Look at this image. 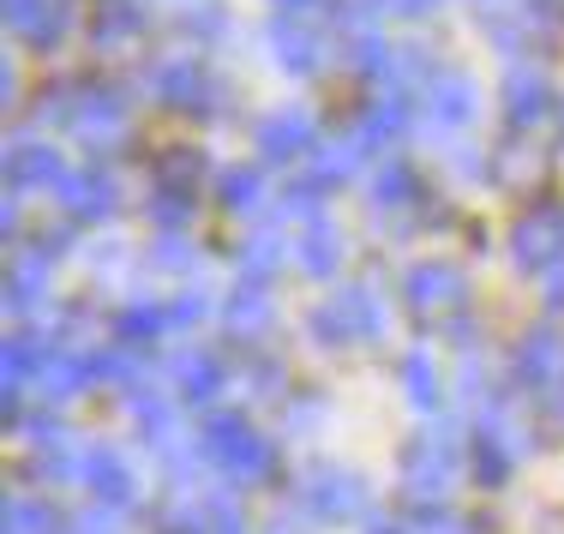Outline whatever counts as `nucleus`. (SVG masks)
Listing matches in <instances>:
<instances>
[{
  "mask_svg": "<svg viewBox=\"0 0 564 534\" xmlns=\"http://www.w3.org/2000/svg\"><path fill=\"white\" fill-rule=\"evenodd\" d=\"M492 175H499L505 186H529L546 175V156L529 151V144H499V163H492Z\"/></svg>",
  "mask_w": 564,
  "mask_h": 534,
  "instance_id": "33",
  "label": "nucleus"
},
{
  "mask_svg": "<svg viewBox=\"0 0 564 534\" xmlns=\"http://www.w3.org/2000/svg\"><path fill=\"white\" fill-rule=\"evenodd\" d=\"M546 115H553V85H546V73H541V66H510V78H505V120H510V132H534Z\"/></svg>",
  "mask_w": 564,
  "mask_h": 534,
  "instance_id": "15",
  "label": "nucleus"
},
{
  "mask_svg": "<svg viewBox=\"0 0 564 534\" xmlns=\"http://www.w3.org/2000/svg\"><path fill=\"white\" fill-rule=\"evenodd\" d=\"M132 421H139V438H151V445H174V403L169 396H156L151 384L144 391H132Z\"/></svg>",
  "mask_w": 564,
  "mask_h": 534,
  "instance_id": "31",
  "label": "nucleus"
},
{
  "mask_svg": "<svg viewBox=\"0 0 564 534\" xmlns=\"http://www.w3.org/2000/svg\"><path fill=\"white\" fill-rule=\"evenodd\" d=\"M271 534H313V528H306L301 511H276V516H271Z\"/></svg>",
  "mask_w": 564,
  "mask_h": 534,
  "instance_id": "48",
  "label": "nucleus"
},
{
  "mask_svg": "<svg viewBox=\"0 0 564 534\" xmlns=\"http://www.w3.org/2000/svg\"><path fill=\"white\" fill-rule=\"evenodd\" d=\"M276 7H282V12H313L318 0H276Z\"/></svg>",
  "mask_w": 564,
  "mask_h": 534,
  "instance_id": "52",
  "label": "nucleus"
},
{
  "mask_svg": "<svg viewBox=\"0 0 564 534\" xmlns=\"http://www.w3.org/2000/svg\"><path fill=\"white\" fill-rule=\"evenodd\" d=\"M205 313H210V301L198 295V288H186V295L169 306V325H198V318H205Z\"/></svg>",
  "mask_w": 564,
  "mask_h": 534,
  "instance_id": "42",
  "label": "nucleus"
},
{
  "mask_svg": "<svg viewBox=\"0 0 564 534\" xmlns=\"http://www.w3.org/2000/svg\"><path fill=\"white\" fill-rule=\"evenodd\" d=\"M12 97H19V66L0 61V102H12Z\"/></svg>",
  "mask_w": 564,
  "mask_h": 534,
  "instance_id": "49",
  "label": "nucleus"
},
{
  "mask_svg": "<svg viewBox=\"0 0 564 534\" xmlns=\"http://www.w3.org/2000/svg\"><path fill=\"white\" fill-rule=\"evenodd\" d=\"M306 325H313V337L325 342V349H348V342H384L391 313H384V301L372 295L367 283H348L330 301H318Z\"/></svg>",
  "mask_w": 564,
  "mask_h": 534,
  "instance_id": "1",
  "label": "nucleus"
},
{
  "mask_svg": "<svg viewBox=\"0 0 564 534\" xmlns=\"http://www.w3.org/2000/svg\"><path fill=\"white\" fill-rule=\"evenodd\" d=\"M367 534H409V528H402V523H372Z\"/></svg>",
  "mask_w": 564,
  "mask_h": 534,
  "instance_id": "53",
  "label": "nucleus"
},
{
  "mask_svg": "<svg viewBox=\"0 0 564 534\" xmlns=\"http://www.w3.org/2000/svg\"><path fill=\"white\" fill-rule=\"evenodd\" d=\"M306 511L318 516V523H348V516L367 511V480H360L355 469H313L306 475Z\"/></svg>",
  "mask_w": 564,
  "mask_h": 534,
  "instance_id": "11",
  "label": "nucleus"
},
{
  "mask_svg": "<svg viewBox=\"0 0 564 534\" xmlns=\"http://www.w3.org/2000/svg\"><path fill=\"white\" fill-rule=\"evenodd\" d=\"M402 384H409V403L414 408H438L445 403V379L433 367V349H409L402 355Z\"/></svg>",
  "mask_w": 564,
  "mask_h": 534,
  "instance_id": "29",
  "label": "nucleus"
},
{
  "mask_svg": "<svg viewBox=\"0 0 564 534\" xmlns=\"http://www.w3.org/2000/svg\"><path fill=\"white\" fill-rule=\"evenodd\" d=\"M438 0H391V12H409V19H421V12H433Z\"/></svg>",
  "mask_w": 564,
  "mask_h": 534,
  "instance_id": "50",
  "label": "nucleus"
},
{
  "mask_svg": "<svg viewBox=\"0 0 564 534\" xmlns=\"http://www.w3.org/2000/svg\"><path fill=\"white\" fill-rule=\"evenodd\" d=\"M36 12H43V0H7V24H12V31H31V19H36Z\"/></svg>",
  "mask_w": 564,
  "mask_h": 534,
  "instance_id": "46",
  "label": "nucleus"
},
{
  "mask_svg": "<svg viewBox=\"0 0 564 534\" xmlns=\"http://www.w3.org/2000/svg\"><path fill=\"white\" fill-rule=\"evenodd\" d=\"M247 391L252 396H276V384H282V367H271V360H252V367H247Z\"/></svg>",
  "mask_w": 564,
  "mask_h": 534,
  "instance_id": "44",
  "label": "nucleus"
},
{
  "mask_svg": "<svg viewBox=\"0 0 564 534\" xmlns=\"http://www.w3.org/2000/svg\"><path fill=\"white\" fill-rule=\"evenodd\" d=\"M235 264H240V283H271L276 264H282V240H276V235H252V240H240Z\"/></svg>",
  "mask_w": 564,
  "mask_h": 534,
  "instance_id": "32",
  "label": "nucleus"
},
{
  "mask_svg": "<svg viewBox=\"0 0 564 534\" xmlns=\"http://www.w3.org/2000/svg\"><path fill=\"white\" fill-rule=\"evenodd\" d=\"M198 175H205V156H198L193 144H169L151 168V181L163 186V193H198Z\"/></svg>",
  "mask_w": 564,
  "mask_h": 534,
  "instance_id": "28",
  "label": "nucleus"
},
{
  "mask_svg": "<svg viewBox=\"0 0 564 534\" xmlns=\"http://www.w3.org/2000/svg\"><path fill=\"white\" fill-rule=\"evenodd\" d=\"M169 330V313L163 306H151V301H132V306H120V318H115V337H120V349H144V342H156Z\"/></svg>",
  "mask_w": 564,
  "mask_h": 534,
  "instance_id": "30",
  "label": "nucleus"
},
{
  "mask_svg": "<svg viewBox=\"0 0 564 534\" xmlns=\"http://www.w3.org/2000/svg\"><path fill=\"white\" fill-rule=\"evenodd\" d=\"M510 252H517L522 271H553V264H564V210L558 205L522 210L517 229H510Z\"/></svg>",
  "mask_w": 564,
  "mask_h": 534,
  "instance_id": "7",
  "label": "nucleus"
},
{
  "mask_svg": "<svg viewBox=\"0 0 564 534\" xmlns=\"http://www.w3.org/2000/svg\"><path fill=\"white\" fill-rule=\"evenodd\" d=\"M90 379H97V360L55 349V355H43V367H36L31 384H36V396H43V403H66V396H78Z\"/></svg>",
  "mask_w": 564,
  "mask_h": 534,
  "instance_id": "20",
  "label": "nucleus"
},
{
  "mask_svg": "<svg viewBox=\"0 0 564 534\" xmlns=\"http://www.w3.org/2000/svg\"><path fill=\"white\" fill-rule=\"evenodd\" d=\"M294 259H301V271L306 276H337L343 271V259H348V240L337 222H325V217H313L301 229V240H294Z\"/></svg>",
  "mask_w": 564,
  "mask_h": 534,
  "instance_id": "22",
  "label": "nucleus"
},
{
  "mask_svg": "<svg viewBox=\"0 0 564 534\" xmlns=\"http://www.w3.org/2000/svg\"><path fill=\"white\" fill-rule=\"evenodd\" d=\"M456 487V433L451 426H426L402 445V492L414 504H445Z\"/></svg>",
  "mask_w": 564,
  "mask_h": 534,
  "instance_id": "3",
  "label": "nucleus"
},
{
  "mask_svg": "<svg viewBox=\"0 0 564 534\" xmlns=\"http://www.w3.org/2000/svg\"><path fill=\"white\" fill-rule=\"evenodd\" d=\"M480 528H487V523H468V516L445 511V504H421L409 534H480Z\"/></svg>",
  "mask_w": 564,
  "mask_h": 534,
  "instance_id": "37",
  "label": "nucleus"
},
{
  "mask_svg": "<svg viewBox=\"0 0 564 534\" xmlns=\"http://www.w3.org/2000/svg\"><path fill=\"white\" fill-rule=\"evenodd\" d=\"M55 198H61V210L73 222H102V217H115L120 210V186H115V175L109 168H73L61 186H55Z\"/></svg>",
  "mask_w": 564,
  "mask_h": 534,
  "instance_id": "13",
  "label": "nucleus"
},
{
  "mask_svg": "<svg viewBox=\"0 0 564 534\" xmlns=\"http://www.w3.org/2000/svg\"><path fill=\"white\" fill-rule=\"evenodd\" d=\"M553 403H558V415H564V391H558V396H553Z\"/></svg>",
  "mask_w": 564,
  "mask_h": 534,
  "instance_id": "54",
  "label": "nucleus"
},
{
  "mask_svg": "<svg viewBox=\"0 0 564 534\" xmlns=\"http://www.w3.org/2000/svg\"><path fill=\"white\" fill-rule=\"evenodd\" d=\"M421 205V181H414V168L402 163H384L379 175H372V217H402V210Z\"/></svg>",
  "mask_w": 564,
  "mask_h": 534,
  "instance_id": "26",
  "label": "nucleus"
},
{
  "mask_svg": "<svg viewBox=\"0 0 564 534\" xmlns=\"http://www.w3.org/2000/svg\"><path fill=\"white\" fill-rule=\"evenodd\" d=\"M24 438H31L36 450H61L66 445V426L55 415H43V421H31V433H24Z\"/></svg>",
  "mask_w": 564,
  "mask_h": 534,
  "instance_id": "43",
  "label": "nucleus"
},
{
  "mask_svg": "<svg viewBox=\"0 0 564 534\" xmlns=\"http://www.w3.org/2000/svg\"><path fill=\"white\" fill-rule=\"evenodd\" d=\"M271 48H276V66H282V73H294V78H313L318 66H325V43H318L306 24H294V19L271 31Z\"/></svg>",
  "mask_w": 564,
  "mask_h": 534,
  "instance_id": "24",
  "label": "nucleus"
},
{
  "mask_svg": "<svg viewBox=\"0 0 564 534\" xmlns=\"http://www.w3.org/2000/svg\"><path fill=\"white\" fill-rule=\"evenodd\" d=\"M223 325L235 330L240 342L271 337V325H276V301L264 295V283H240L235 295H228V306H223Z\"/></svg>",
  "mask_w": 564,
  "mask_h": 534,
  "instance_id": "21",
  "label": "nucleus"
},
{
  "mask_svg": "<svg viewBox=\"0 0 564 534\" xmlns=\"http://www.w3.org/2000/svg\"><path fill=\"white\" fill-rule=\"evenodd\" d=\"M355 132H360V144H367V151H384V144H397L402 132H409V90H402V85L379 90V97L360 109Z\"/></svg>",
  "mask_w": 564,
  "mask_h": 534,
  "instance_id": "18",
  "label": "nucleus"
},
{
  "mask_svg": "<svg viewBox=\"0 0 564 534\" xmlns=\"http://www.w3.org/2000/svg\"><path fill=\"white\" fill-rule=\"evenodd\" d=\"M421 115H426V127L433 132H463L468 120L480 115V90H475V78L468 73H433L421 85Z\"/></svg>",
  "mask_w": 564,
  "mask_h": 534,
  "instance_id": "9",
  "label": "nucleus"
},
{
  "mask_svg": "<svg viewBox=\"0 0 564 534\" xmlns=\"http://www.w3.org/2000/svg\"><path fill=\"white\" fill-rule=\"evenodd\" d=\"M181 24L193 31V43H210V36H223V31H228V12H223V7H210V0H198V7L186 12Z\"/></svg>",
  "mask_w": 564,
  "mask_h": 534,
  "instance_id": "41",
  "label": "nucleus"
},
{
  "mask_svg": "<svg viewBox=\"0 0 564 534\" xmlns=\"http://www.w3.org/2000/svg\"><path fill=\"white\" fill-rule=\"evenodd\" d=\"M360 156H372L367 144H360V132H343V139L318 144V151H313V181L318 186H343L360 168Z\"/></svg>",
  "mask_w": 564,
  "mask_h": 534,
  "instance_id": "27",
  "label": "nucleus"
},
{
  "mask_svg": "<svg viewBox=\"0 0 564 534\" xmlns=\"http://www.w3.org/2000/svg\"><path fill=\"white\" fill-rule=\"evenodd\" d=\"M475 19L499 36L505 48H529L534 43V12H546V0H468Z\"/></svg>",
  "mask_w": 564,
  "mask_h": 534,
  "instance_id": "19",
  "label": "nucleus"
},
{
  "mask_svg": "<svg viewBox=\"0 0 564 534\" xmlns=\"http://www.w3.org/2000/svg\"><path fill=\"white\" fill-rule=\"evenodd\" d=\"M205 511H210V534H252V523H247V511H240L235 492H217Z\"/></svg>",
  "mask_w": 564,
  "mask_h": 534,
  "instance_id": "38",
  "label": "nucleus"
},
{
  "mask_svg": "<svg viewBox=\"0 0 564 534\" xmlns=\"http://www.w3.org/2000/svg\"><path fill=\"white\" fill-rule=\"evenodd\" d=\"M402 301H409V313L421 318V325H456L463 306H468V271L451 259H426L409 271Z\"/></svg>",
  "mask_w": 564,
  "mask_h": 534,
  "instance_id": "4",
  "label": "nucleus"
},
{
  "mask_svg": "<svg viewBox=\"0 0 564 534\" xmlns=\"http://www.w3.org/2000/svg\"><path fill=\"white\" fill-rule=\"evenodd\" d=\"M0 175H7L12 193H48V186L66 181V168H61L55 144L31 139V132H12V139H7V156H0Z\"/></svg>",
  "mask_w": 564,
  "mask_h": 534,
  "instance_id": "10",
  "label": "nucleus"
},
{
  "mask_svg": "<svg viewBox=\"0 0 564 534\" xmlns=\"http://www.w3.org/2000/svg\"><path fill=\"white\" fill-rule=\"evenodd\" d=\"M169 372H174V391H181L193 408L217 403V396H223V384H228L223 360L210 355V349H181V355L169 360Z\"/></svg>",
  "mask_w": 564,
  "mask_h": 534,
  "instance_id": "17",
  "label": "nucleus"
},
{
  "mask_svg": "<svg viewBox=\"0 0 564 534\" xmlns=\"http://www.w3.org/2000/svg\"><path fill=\"white\" fill-rule=\"evenodd\" d=\"M558 120H564V109H558Z\"/></svg>",
  "mask_w": 564,
  "mask_h": 534,
  "instance_id": "55",
  "label": "nucleus"
},
{
  "mask_svg": "<svg viewBox=\"0 0 564 534\" xmlns=\"http://www.w3.org/2000/svg\"><path fill=\"white\" fill-rule=\"evenodd\" d=\"M217 198H223V210H259V205H264V181H259V168H223Z\"/></svg>",
  "mask_w": 564,
  "mask_h": 534,
  "instance_id": "34",
  "label": "nucleus"
},
{
  "mask_svg": "<svg viewBox=\"0 0 564 534\" xmlns=\"http://www.w3.org/2000/svg\"><path fill=\"white\" fill-rule=\"evenodd\" d=\"M66 127H73V139L85 144L90 156L97 151H120L132 132V115H127V97L109 85H85L73 90V109H66Z\"/></svg>",
  "mask_w": 564,
  "mask_h": 534,
  "instance_id": "5",
  "label": "nucleus"
},
{
  "mask_svg": "<svg viewBox=\"0 0 564 534\" xmlns=\"http://www.w3.org/2000/svg\"><path fill=\"white\" fill-rule=\"evenodd\" d=\"M517 391L558 396L564 391V337L558 330H529L517 349Z\"/></svg>",
  "mask_w": 564,
  "mask_h": 534,
  "instance_id": "14",
  "label": "nucleus"
},
{
  "mask_svg": "<svg viewBox=\"0 0 564 534\" xmlns=\"http://www.w3.org/2000/svg\"><path fill=\"white\" fill-rule=\"evenodd\" d=\"M151 217L174 235L181 222H193V193H163V186H156V193H151Z\"/></svg>",
  "mask_w": 564,
  "mask_h": 534,
  "instance_id": "39",
  "label": "nucleus"
},
{
  "mask_svg": "<svg viewBox=\"0 0 564 534\" xmlns=\"http://www.w3.org/2000/svg\"><path fill=\"white\" fill-rule=\"evenodd\" d=\"M156 534H210V511H193V504L181 499L156 516Z\"/></svg>",
  "mask_w": 564,
  "mask_h": 534,
  "instance_id": "40",
  "label": "nucleus"
},
{
  "mask_svg": "<svg viewBox=\"0 0 564 534\" xmlns=\"http://www.w3.org/2000/svg\"><path fill=\"white\" fill-rule=\"evenodd\" d=\"M546 301H553V313H564V271L553 276V295H546Z\"/></svg>",
  "mask_w": 564,
  "mask_h": 534,
  "instance_id": "51",
  "label": "nucleus"
},
{
  "mask_svg": "<svg viewBox=\"0 0 564 534\" xmlns=\"http://www.w3.org/2000/svg\"><path fill=\"white\" fill-rule=\"evenodd\" d=\"M7 534H61V516L48 511V504L12 492V499H7Z\"/></svg>",
  "mask_w": 564,
  "mask_h": 534,
  "instance_id": "35",
  "label": "nucleus"
},
{
  "mask_svg": "<svg viewBox=\"0 0 564 534\" xmlns=\"http://www.w3.org/2000/svg\"><path fill=\"white\" fill-rule=\"evenodd\" d=\"M48 252L43 247H12V259H7V313L12 318H24L31 306H43V295H48Z\"/></svg>",
  "mask_w": 564,
  "mask_h": 534,
  "instance_id": "16",
  "label": "nucleus"
},
{
  "mask_svg": "<svg viewBox=\"0 0 564 534\" xmlns=\"http://www.w3.org/2000/svg\"><path fill=\"white\" fill-rule=\"evenodd\" d=\"M85 487L97 492L102 504H132V469H127V457L120 450H109V445H90L85 450Z\"/></svg>",
  "mask_w": 564,
  "mask_h": 534,
  "instance_id": "23",
  "label": "nucleus"
},
{
  "mask_svg": "<svg viewBox=\"0 0 564 534\" xmlns=\"http://www.w3.org/2000/svg\"><path fill=\"white\" fill-rule=\"evenodd\" d=\"M73 534H115V516H109V511H85V516L73 523Z\"/></svg>",
  "mask_w": 564,
  "mask_h": 534,
  "instance_id": "47",
  "label": "nucleus"
},
{
  "mask_svg": "<svg viewBox=\"0 0 564 534\" xmlns=\"http://www.w3.org/2000/svg\"><path fill=\"white\" fill-rule=\"evenodd\" d=\"M198 450L228 475V480H271L276 475V445L264 433H252L240 415H210L198 433Z\"/></svg>",
  "mask_w": 564,
  "mask_h": 534,
  "instance_id": "2",
  "label": "nucleus"
},
{
  "mask_svg": "<svg viewBox=\"0 0 564 534\" xmlns=\"http://www.w3.org/2000/svg\"><path fill=\"white\" fill-rule=\"evenodd\" d=\"M156 264H169V271H181V264H193V247H186L181 235H163V247H156Z\"/></svg>",
  "mask_w": 564,
  "mask_h": 534,
  "instance_id": "45",
  "label": "nucleus"
},
{
  "mask_svg": "<svg viewBox=\"0 0 564 534\" xmlns=\"http://www.w3.org/2000/svg\"><path fill=\"white\" fill-rule=\"evenodd\" d=\"M66 31H73V0H43V12L31 19V31H24V36H31L36 48H55Z\"/></svg>",
  "mask_w": 564,
  "mask_h": 534,
  "instance_id": "36",
  "label": "nucleus"
},
{
  "mask_svg": "<svg viewBox=\"0 0 564 534\" xmlns=\"http://www.w3.org/2000/svg\"><path fill=\"white\" fill-rule=\"evenodd\" d=\"M144 36V7L139 0H102V12H97V24H90V43L97 48H132Z\"/></svg>",
  "mask_w": 564,
  "mask_h": 534,
  "instance_id": "25",
  "label": "nucleus"
},
{
  "mask_svg": "<svg viewBox=\"0 0 564 534\" xmlns=\"http://www.w3.org/2000/svg\"><path fill=\"white\" fill-rule=\"evenodd\" d=\"M259 151L264 163H301L318 151V120L313 109H271L259 120Z\"/></svg>",
  "mask_w": 564,
  "mask_h": 534,
  "instance_id": "12",
  "label": "nucleus"
},
{
  "mask_svg": "<svg viewBox=\"0 0 564 534\" xmlns=\"http://www.w3.org/2000/svg\"><path fill=\"white\" fill-rule=\"evenodd\" d=\"M534 450V438H522V426L499 415V408H487L475 426V445H468V462H475V480L480 487H505L510 469H517L522 457Z\"/></svg>",
  "mask_w": 564,
  "mask_h": 534,
  "instance_id": "6",
  "label": "nucleus"
},
{
  "mask_svg": "<svg viewBox=\"0 0 564 534\" xmlns=\"http://www.w3.org/2000/svg\"><path fill=\"white\" fill-rule=\"evenodd\" d=\"M151 90H156V102H169V109H181V115H217L223 109V85L205 73L198 61H163L151 73Z\"/></svg>",
  "mask_w": 564,
  "mask_h": 534,
  "instance_id": "8",
  "label": "nucleus"
}]
</instances>
